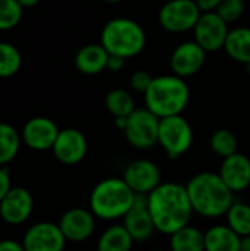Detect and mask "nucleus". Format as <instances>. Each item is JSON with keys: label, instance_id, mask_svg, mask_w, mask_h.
<instances>
[{"label": "nucleus", "instance_id": "1", "mask_svg": "<svg viewBox=\"0 0 250 251\" xmlns=\"http://www.w3.org/2000/svg\"><path fill=\"white\" fill-rule=\"evenodd\" d=\"M147 206L156 231L167 235L190 225L194 213L187 188L175 182H162L147 194Z\"/></svg>", "mask_w": 250, "mask_h": 251}, {"label": "nucleus", "instance_id": "2", "mask_svg": "<svg viewBox=\"0 0 250 251\" xmlns=\"http://www.w3.org/2000/svg\"><path fill=\"white\" fill-rule=\"evenodd\" d=\"M186 188L193 210L205 218L224 216L234 203V193L218 174H197L187 182Z\"/></svg>", "mask_w": 250, "mask_h": 251}, {"label": "nucleus", "instance_id": "3", "mask_svg": "<svg viewBox=\"0 0 250 251\" xmlns=\"http://www.w3.org/2000/svg\"><path fill=\"white\" fill-rule=\"evenodd\" d=\"M190 100L187 82L177 75L155 76L150 88L144 94L146 107L159 119L181 115Z\"/></svg>", "mask_w": 250, "mask_h": 251}, {"label": "nucleus", "instance_id": "4", "mask_svg": "<svg viewBox=\"0 0 250 251\" xmlns=\"http://www.w3.org/2000/svg\"><path fill=\"white\" fill-rule=\"evenodd\" d=\"M136 193L122 178H106L100 181L90 194L91 213L103 221L124 218L134 204Z\"/></svg>", "mask_w": 250, "mask_h": 251}, {"label": "nucleus", "instance_id": "5", "mask_svg": "<svg viewBox=\"0 0 250 251\" xmlns=\"http://www.w3.org/2000/svg\"><path fill=\"white\" fill-rule=\"evenodd\" d=\"M100 44L109 54L130 59L144 50L146 32L134 19L115 18L103 26Z\"/></svg>", "mask_w": 250, "mask_h": 251}, {"label": "nucleus", "instance_id": "6", "mask_svg": "<svg viewBox=\"0 0 250 251\" xmlns=\"http://www.w3.org/2000/svg\"><path fill=\"white\" fill-rule=\"evenodd\" d=\"M158 144L169 159H178L186 154L193 144V129L190 122L181 115L162 118L159 122Z\"/></svg>", "mask_w": 250, "mask_h": 251}, {"label": "nucleus", "instance_id": "7", "mask_svg": "<svg viewBox=\"0 0 250 251\" xmlns=\"http://www.w3.org/2000/svg\"><path fill=\"white\" fill-rule=\"evenodd\" d=\"M159 122L161 119L147 107L136 109L127 118V126L124 129L127 141L139 150H147L153 147L158 144Z\"/></svg>", "mask_w": 250, "mask_h": 251}, {"label": "nucleus", "instance_id": "8", "mask_svg": "<svg viewBox=\"0 0 250 251\" xmlns=\"http://www.w3.org/2000/svg\"><path fill=\"white\" fill-rule=\"evenodd\" d=\"M202 12L194 0H168L159 10L161 26L168 32H187L193 29Z\"/></svg>", "mask_w": 250, "mask_h": 251}, {"label": "nucleus", "instance_id": "9", "mask_svg": "<svg viewBox=\"0 0 250 251\" xmlns=\"http://www.w3.org/2000/svg\"><path fill=\"white\" fill-rule=\"evenodd\" d=\"M194 31V41L208 53V51H218L224 49L227 37H228V24L218 16L217 12H206L202 13Z\"/></svg>", "mask_w": 250, "mask_h": 251}, {"label": "nucleus", "instance_id": "10", "mask_svg": "<svg viewBox=\"0 0 250 251\" xmlns=\"http://www.w3.org/2000/svg\"><path fill=\"white\" fill-rule=\"evenodd\" d=\"M21 243L25 251H63L66 238L57 224L44 221L31 225Z\"/></svg>", "mask_w": 250, "mask_h": 251}, {"label": "nucleus", "instance_id": "11", "mask_svg": "<svg viewBox=\"0 0 250 251\" xmlns=\"http://www.w3.org/2000/svg\"><path fill=\"white\" fill-rule=\"evenodd\" d=\"M59 131L60 129L52 119L46 116H35L24 124L21 138L28 149L34 151H46L53 149Z\"/></svg>", "mask_w": 250, "mask_h": 251}, {"label": "nucleus", "instance_id": "12", "mask_svg": "<svg viewBox=\"0 0 250 251\" xmlns=\"http://www.w3.org/2000/svg\"><path fill=\"white\" fill-rule=\"evenodd\" d=\"M34 210L32 194L24 187H12L6 197L0 201V218L7 225L25 224Z\"/></svg>", "mask_w": 250, "mask_h": 251}, {"label": "nucleus", "instance_id": "13", "mask_svg": "<svg viewBox=\"0 0 250 251\" xmlns=\"http://www.w3.org/2000/svg\"><path fill=\"white\" fill-rule=\"evenodd\" d=\"M122 179L136 194H146V196L162 184L161 169L155 162L146 159L131 162L125 168Z\"/></svg>", "mask_w": 250, "mask_h": 251}, {"label": "nucleus", "instance_id": "14", "mask_svg": "<svg viewBox=\"0 0 250 251\" xmlns=\"http://www.w3.org/2000/svg\"><path fill=\"white\" fill-rule=\"evenodd\" d=\"M206 51L193 40L178 44L169 59L172 74L186 79L196 75L205 65Z\"/></svg>", "mask_w": 250, "mask_h": 251}, {"label": "nucleus", "instance_id": "15", "mask_svg": "<svg viewBox=\"0 0 250 251\" xmlns=\"http://www.w3.org/2000/svg\"><path fill=\"white\" fill-rule=\"evenodd\" d=\"M87 147V138L81 131L75 128H65L59 131L52 151L57 162L72 166L85 157Z\"/></svg>", "mask_w": 250, "mask_h": 251}, {"label": "nucleus", "instance_id": "16", "mask_svg": "<svg viewBox=\"0 0 250 251\" xmlns=\"http://www.w3.org/2000/svg\"><path fill=\"white\" fill-rule=\"evenodd\" d=\"M122 219L124 228L128 231L134 241H147L156 231L152 215L149 212L146 194H136L133 207Z\"/></svg>", "mask_w": 250, "mask_h": 251}, {"label": "nucleus", "instance_id": "17", "mask_svg": "<svg viewBox=\"0 0 250 251\" xmlns=\"http://www.w3.org/2000/svg\"><path fill=\"white\" fill-rule=\"evenodd\" d=\"M94 215L91 210L74 207L66 210L59 221V228L65 235L66 241L71 243H83L88 240L94 232Z\"/></svg>", "mask_w": 250, "mask_h": 251}, {"label": "nucleus", "instance_id": "18", "mask_svg": "<svg viewBox=\"0 0 250 251\" xmlns=\"http://www.w3.org/2000/svg\"><path fill=\"white\" fill-rule=\"evenodd\" d=\"M218 175L233 193L245 191L250 185V159L239 151L225 157Z\"/></svg>", "mask_w": 250, "mask_h": 251}, {"label": "nucleus", "instance_id": "19", "mask_svg": "<svg viewBox=\"0 0 250 251\" xmlns=\"http://www.w3.org/2000/svg\"><path fill=\"white\" fill-rule=\"evenodd\" d=\"M109 53L102 44H87L75 54V66L81 74L96 75L106 69Z\"/></svg>", "mask_w": 250, "mask_h": 251}, {"label": "nucleus", "instance_id": "20", "mask_svg": "<svg viewBox=\"0 0 250 251\" xmlns=\"http://www.w3.org/2000/svg\"><path fill=\"white\" fill-rule=\"evenodd\" d=\"M240 238L228 225H217L205 232V251H240Z\"/></svg>", "mask_w": 250, "mask_h": 251}, {"label": "nucleus", "instance_id": "21", "mask_svg": "<svg viewBox=\"0 0 250 251\" xmlns=\"http://www.w3.org/2000/svg\"><path fill=\"white\" fill-rule=\"evenodd\" d=\"M224 49L233 60L246 66L250 65V28L239 26L230 29Z\"/></svg>", "mask_w": 250, "mask_h": 251}, {"label": "nucleus", "instance_id": "22", "mask_svg": "<svg viewBox=\"0 0 250 251\" xmlns=\"http://www.w3.org/2000/svg\"><path fill=\"white\" fill-rule=\"evenodd\" d=\"M134 244L133 237L124 225H112L97 241V251H131Z\"/></svg>", "mask_w": 250, "mask_h": 251}, {"label": "nucleus", "instance_id": "23", "mask_svg": "<svg viewBox=\"0 0 250 251\" xmlns=\"http://www.w3.org/2000/svg\"><path fill=\"white\" fill-rule=\"evenodd\" d=\"M171 251H205V232L187 225L171 235Z\"/></svg>", "mask_w": 250, "mask_h": 251}, {"label": "nucleus", "instance_id": "24", "mask_svg": "<svg viewBox=\"0 0 250 251\" xmlns=\"http://www.w3.org/2000/svg\"><path fill=\"white\" fill-rule=\"evenodd\" d=\"M21 144L22 138L18 129L7 122H0V166L9 165L18 156Z\"/></svg>", "mask_w": 250, "mask_h": 251}, {"label": "nucleus", "instance_id": "25", "mask_svg": "<svg viewBox=\"0 0 250 251\" xmlns=\"http://www.w3.org/2000/svg\"><path fill=\"white\" fill-rule=\"evenodd\" d=\"M105 106L113 118H127L136 110L131 93L122 88H115L109 91L105 99Z\"/></svg>", "mask_w": 250, "mask_h": 251}, {"label": "nucleus", "instance_id": "26", "mask_svg": "<svg viewBox=\"0 0 250 251\" xmlns=\"http://www.w3.org/2000/svg\"><path fill=\"white\" fill-rule=\"evenodd\" d=\"M227 225L239 235H250V206L246 203H233L227 212Z\"/></svg>", "mask_w": 250, "mask_h": 251}, {"label": "nucleus", "instance_id": "27", "mask_svg": "<svg viewBox=\"0 0 250 251\" xmlns=\"http://www.w3.org/2000/svg\"><path fill=\"white\" fill-rule=\"evenodd\" d=\"M22 66L21 51L10 43L0 41V78H10Z\"/></svg>", "mask_w": 250, "mask_h": 251}, {"label": "nucleus", "instance_id": "28", "mask_svg": "<svg viewBox=\"0 0 250 251\" xmlns=\"http://www.w3.org/2000/svg\"><path fill=\"white\" fill-rule=\"evenodd\" d=\"M211 149L221 157H228L237 153V138L230 129H217L211 137Z\"/></svg>", "mask_w": 250, "mask_h": 251}, {"label": "nucleus", "instance_id": "29", "mask_svg": "<svg viewBox=\"0 0 250 251\" xmlns=\"http://www.w3.org/2000/svg\"><path fill=\"white\" fill-rule=\"evenodd\" d=\"M24 7L18 0H0V31L15 28L22 19Z\"/></svg>", "mask_w": 250, "mask_h": 251}, {"label": "nucleus", "instance_id": "30", "mask_svg": "<svg viewBox=\"0 0 250 251\" xmlns=\"http://www.w3.org/2000/svg\"><path fill=\"white\" fill-rule=\"evenodd\" d=\"M245 9H246L245 0H222L215 12L227 24H231V22L239 21L243 16Z\"/></svg>", "mask_w": 250, "mask_h": 251}, {"label": "nucleus", "instance_id": "31", "mask_svg": "<svg viewBox=\"0 0 250 251\" xmlns=\"http://www.w3.org/2000/svg\"><path fill=\"white\" fill-rule=\"evenodd\" d=\"M152 82H153V76L147 71H136L130 76V87L136 93L146 94V91L150 88Z\"/></svg>", "mask_w": 250, "mask_h": 251}, {"label": "nucleus", "instance_id": "32", "mask_svg": "<svg viewBox=\"0 0 250 251\" xmlns=\"http://www.w3.org/2000/svg\"><path fill=\"white\" fill-rule=\"evenodd\" d=\"M12 178L10 172L6 166H0V201L6 197V194L12 190Z\"/></svg>", "mask_w": 250, "mask_h": 251}, {"label": "nucleus", "instance_id": "33", "mask_svg": "<svg viewBox=\"0 0 250 251\" xmlns=\"http://www.w3.org/2000/svg\"><path fill=\"white\" fill-rule=\"evenodd\" d=\"M125 60L127 59H124V57H119V56H115V54H109L106 69L111 71V72H119L125 66Z\"/></svg>", "mask_w": 250, "mask_h": 251}, {"label": "nucleus", "instance_id": "34", "mask_svg": "<svg viewBox=\"0 0 250 251\" xmlns=\"http://www.w3.org/2000/svg\"><path fill=\"white\" fill-rule=\"evenodd\" d=\"M0 251H25V249L22 243L12 238H6V240H0Z\"/></svg>", "mask_w": 250, "mask_h": 251}, {"label": "nucleus", "instance_id": "35", "mask_svg": "<svg viewBox=\"0 0 250 251\" xmlns=\"http://www.w3.org/2000/svg\"><path fill=\"white\" fill-rule=\"evenodd\" d=\"M194 1L197 7L200 9V12L206 13V12H215L222 0H194Z\"/></svg>", "mask_w": 250, "mask_h": 251}, {"label": "nucleus", "instance_id": "36", "mask_svg": "<svg viewBox=\"0 0 250 251\" xmlns=\"http://www.w3.org/2000/svg\"><path fill=\"white\" fill-rule=\"evenodd\" d=\"M240 251H250V235L240 238Z\"/></svg>", "mask_w": 250, "mask_h": 251}, {"label": "nucleus", "instance_id": "37", "mask_svg": "<svg viewBox=\"0 0 250 251\" xmlns=\"http://www.w3.org/2000/svg\"><path fill=\"white\" fill-rule=\"evenodd\" d=\"M19 4L25 9V7H34L35 4H38L41 0H18Z\"/></svg>", "mask_w": 250, "mask_h": 251}, {"label": "nucleus", "instance_id": "38", "mask_svg": "<svg viewBox=\"0 0 250 251\" xmlns=\"http://www.w3.org/2000/svg\"><path fill=\"white\" fill-rule=\"evenodd\" d=\"M102 1H105V3H121L124 0H102Z\"/></svg>", "mask_w": 250, "mask_h": 251}, {"label": "nucleus", "instance_id": "39", "mask_svg": "<svg viewBox=\"0 0 250 251\" xmlns=\"http://www.w3.org/2000/svg\"><path fill=\"white\" fill-rule=\"evenodd\" d=\"M150 251H165V250H150Z\"/></svg>", "mask_w": 250, "mask_h": 251}]
</instances>
